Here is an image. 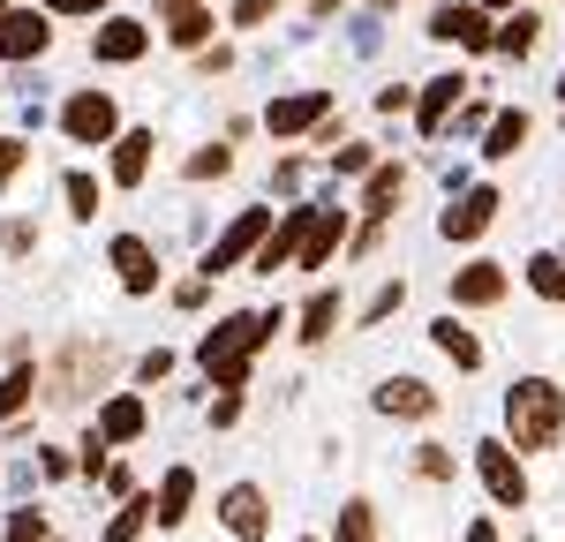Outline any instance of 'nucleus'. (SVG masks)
<instances>
[{"label": "nucleus", "instance_id": "f257e3e1", "mask_svg": "<svg viewBox=\"0 0 565 542\" xmlns=\"http://www.w3.org/2000/svg\"><path fill=\"white\" fill-rule=\"evenodd\" d=\"M505 422H513V445L521 452H551L558 430H565V392L543 384V377H527V384H513V400H505Z\"/></svg>", "mask_w": 565, "mask_h": 542}, {"label": "nucleus", "instance_id": "f03ea898", "mask_svg": "<svg viewBox=\"0 0 565 542\" xmlns=\"http://www.w3.org/2000/svg\"><path fill=\"white\" fill-rule=\"evenodd\" d=\"M68 136H76V143H106V136H121V106H114L106 90H76V98H68Z\"/></svg>", "mask_w": 565, "mask_h": 542}, {"label": "nucleus", "instance_id": "7ed1b4c3", "mask_svg": "<svg viewBox=\"0 0 565 542\" xmlns=\"http://www.w3.org/2000/svg\"><path fill=\"white\" fill-rule=\"evenodd\" d=\"M45 39H53V31H45V8H8V15H0V53H8V61L45 53Z\"/></svg>", "mask_w": 565, "mask_h": 542}, {"label": "nucleus", "instance_id": "20e7f679", "mask_svg": "<svg viewBox=\"0 0 565 542\" xmlns=\"http://www.w3.org/2000/svg\"><path fill=\"white\" fill-rule=\"evenodd\" d=\"M430 39L482 53V45H490V23H482V8H460V0H452V8H437V15H430Z\"/></svg>", "mask_w": 565, "mask_h": 542}, {"label": "nucleus", "instance_id": "39448f33", "mask_svg": "<svg viewBox=\"0 0 565 542\" xmlns=\"http://www.w3.org/2000/svg\"><path fill=\"white\" fill-rule=\"evenodd\" d=\"M257 241H264V212H242V219L218 234V249L204 257V271H234L242 257H249V249H257Z\"/></svg>", "mask_w": 565, "mask_h": 542}, {"label": "nucleus", "instance_id": "423d86ee", "mask_svg": "<svg viewBox=\"0 0 565 542\" xmlns=\"http://www.w3.org/2000/svg\"><path fill=\"white\" fill-rule=\"evenodd\" d=\"M482 483H490L498 505H521L527 497V475H521V459H513L505 445H482Z\"/></svg>", "mask_w": 565, "mask_h": 542}, {"label": "nucleus", "instance_id": "0eeeda50", "mask_svg": "<svg viewBox=\"0 0 565 542\" xmlns=\"http://www.w3.org/2000/svg\"><path fill=\"white\" fill-rule=\"evenodd\" d=\"M490 219H498V188H468V196L445 212V234H452V241H476Z\"/></svg>", "mask_w": 565, "mask_h": 542}, {"label": "nucleus", "instance_id": "6e6552de", "mask_svg": "<svg viewBox=\"0 0 565 542\" xmlns=\"http://www.w3.org/2000/svg\"><path fill=\"white\" fill-rule=\"evenodd\" d=\"M114 271H121V286H129V294H151V286H159V257H151L136 234L114 241Z\"/></svg>", "mask_w": 565, "mask_h": 542}, {"label": "nucleus", "instance_id": "1a4fd4ad", "mask_svg": "<svg viewBox=\"0 0 565 542\" xmlns=\"http://www.w3.org/2000/svg\"><path fill=\"white\" fill-rule=\"evenodd\" d=\"M309 212H317V204H302V212H287V219H279V234H264V241H257V271H279L287 257H295V249H302Z\"/></svg>", "mask_w": 565, "mask_h": 542}, {"label": "nucleus", "instance_id": "9d476101", "mask_svg": "<svg viewBox=\"0 0 565 542\" xmlns=\"http://www.w3.org/2000/svg\"><path fill=\"white\" fill-rule=\"evenodd\" d=\"M324 106H332L324 90H295V98H279L264 121H271V136H295V129H317V121H324Z\"/></svg>", "mask_w": 565, "mask_h": 542}, {"label": "nucleus", "instance_id": "9b49d317", "mask_svg": "<svg viewBox=\"0 0 565 542\" xmlns=\"http://www.w3.org/2000/svg\"><path fill=\"white\" fill-rule=\"evenodd\" d=\"M143 23H129V15H114V23H106V31H98V39H90V53H98V61H136V53H143Z\"/></svg>", "mask_w": 565, "mask_h": 542}, {"label": "nucleus", "instance_id": "f8f14e48", "mask_svg": "<svg viewBox=\"0 0 565 542\" xmlns=\"http://www.w3.org/2000/svg\"><path fill=\"white\" fill-rule=\"evenodd\" d=\"M226 528H234L242 542H264V490H249V483L226 490Z\"/></svg>", "mask_w": 565, "mask_h": 542}, {"label": "nucleus", "instance_id": "ddd939ff", "mask_svg": "<svg viewBox=\"0 0 565 542\" xmlns=\"http://www.w3.org/2000/svg\"><path fill=\"white\" fill-rule=\"evenodd\" d=\"M129 437H143V400H106V414H98V445H129Z\"/></svg>", "mask_w": 565, "mask_h": 542}, {"label": "nucleus", "instance_id": "4468645a", "mask_svg": "<svg viewBox=\"0 0 565 542\" xmlns=\"http://www.w3.org/2000/svg\"><path fill=\"white\" fill-rule=\"evenodd\" d=\"M377 406H385V414H430V406H437V392L423 384V377H392L385 392H377Z\"/></svg>", "mask_w": 565, "mask_h": 542}, {"label": "nucleus", "instance_id": "2eb2a0df", "mask_svg": "<svg viewBox=\"0 0 565 542\" xmlns=\"http://www.w3.org/2000/svg\"><path fill=\"white\" fill-rule=\"evenodd\" d=\"M505 294V264H468L452 279V302H498Z\"/></svg>", "mask_w": 565, "mask_h": 542}, {"label": "nucleus", "instance_id": "dca6fc26", "mask_svg": "<svg viewBox=\"0 0 565 542\" xmlns=\"http://www.w3.org/2000/svg\"><path fill=\"white\" fill-rule=\"evenodd\" d=\"M340 226H348V219H340V212H324V204L309 212V234H302V264H309V271H317L324 257H332V241H340Z\"/></svg>", "mask_w": 565, "mask_h": 542}, {"label": "nucleus", "instance_id": "f3484780", "mask_svg": "<svg viewBox=\"0 0 565 542\" xmlns=\"http://www.w3.org/2000/svg\"><path fill=\"white\" fill-rule=\"evenodd\" d=\"M143 166H151V136L129 129L121 143H114V181H121V188H136V181H143Z\"/></svg>", "mask_w": 565, "mask_h": 542}, {"label": "nucleus", "instance_id": "a211bd4d", "mask_svg": "<svg viewBox=\"0 0 565 542\" xmlns=\"http://www.w3.org/2000/svg\"><path fill=\"white\" fill-rule=\"evenodd\" d=\"M460 90H468V84H460V76H437V84H423V129H445V113H452V106H460Z\"/></svg>", "mask_w": 565, "mask_h": 542}, {"label": "nucleus", "instance_id": "6ab92c4d", "mask_svg": "<svg viewBox=\"0 0 565 542\" xmlns=\"http://www.w3.org/2000/svg\"><path fill=\"white\" fill-rule=\"evenodd\" d=\"M521 143H527V113H498L490 136H482V159H513Z\"/></svg>", "mask_w": 565, "mask_h": 542}, {"label": "nucleus", "instance_id": "aec40b11", "mask_svg": "<svg viewBox=\"0 0 565 542\" xmlns=\"http://www.w3.org/2000/svg\"><path fill=\"white\" fill-rule=\"evenodd\" d=\"M189 490H196V475L174 467V475H167V490H159V505H151V520H159V528H174L181 512H189Z\"/></svg>", "mask_w": 565, "mask_h": 542}, {"label": "nucleus", "instance_id": "412c9836", "mask_svg": "<svg viewBox=\"0 0 565 542\" xmlns=\"http://www.w3.org/2000/svg\"><path fill=\"white\" fill-rule=\"evenodd\" d=\"M399 188H407V174H399V166H377V174H370V196H362V212L385 219L392 204H399Z\"/></svg>", "mask_w": 565, "mask_h": 542}, {"label": "nucleus", "instance_id": "4be33fe9", "mask_svg": "<svg viewBox=\"0 0 565 542\" xmlns=\"http://www.w3.org/2000/svg\"><path fill=\"white\" fill-rule=\"evenodd\" d=\"M167 31H174V45H204L212 15H204V8H189V0H174V8H167Z\"/></svg>", "mask_w": 565, "mask_h": 542}, {"label": "nucleus", "instance_id": "5701e85b", "mask_svg": "<svg viewBox=\"0 0 565 542\" xmlns=\"http://www.w3.org/2000/svg\"><path fill=\"white\" fill-rule=\"evenodd\" d=\"M437 347H445V355L460 361V369H476V361H482L476 332H460V316H445V324H437Z\"/></svg>", "mask_w": 565, "mask_h": 542}, {"label": "nucleus", "instance_id": "b1692460", "mask_svg": "<svg viewBox=\"0 0 565 542\" xmlns=\"http://www.w3.org/2000/svg\"><path fill=\"white\" fill-rule=\"evenodd\" d=\"M332 324H340V294H317L302 310V339L317 347V339H332Z\"/></svg>", "mask_w": 565, "mask_h": 542}, {"label": "nucleus", "instance_id": "393cba45", "mask_svg": "<svg viewBox=\"0 0 565 542\" xmlns=\"http://www.w3.org/2000/svg\"><path fill=\"white\" fill-rule=\"evenodd\" d=\"M527 279H535V294H543V302H565V264H558V257H535Z\"/></svg>", "mask_w": 565, "mask_h": 542}, {"label": "nucleus", "instance_id": "a878e982", "mask_svg": "<svg viewBox=\"0 0 565 542\" xmlns=\"http://www.w3.org/2000/svg\"><path fill=\"white\" fill-rule=\"evenodd\" d=\"M340 542H377V520H370V505H348V512H340Z\"/></svg>", "mask_w": 565, "mask_h": 542}, {"label": "nucleus", "instance_id": "bb28decb", "mask_svg": "<svg viewBox=\"0 0 565 542\" xmlns=\"http://www.w3.org/2000/svg\"><path fill=\"white\" fill-rule=\"evenodd\" d=\"M23 400H31V369L15 361V369H8V384H0V422H8V414H15Z\"/></svg>", "mask_w": 565, "mask_h": 542}, {"label": "nucleus", "instance_id": "cd10ccee", "mask_svg": "<svg viewBox=\"0 0 565 542\" xmlns=\"http://www.w3.org/2000/svg\"><path fill=\"white\" fill-rule=\"evenodd\" d=\"M535 31H543L535 15H513V23L498 31V45H505V53H527V45H535Z\"/></svg>", "mask_w": 565, "mask_h": 542}, {"label": "nucleus", "instance_id": "c85d7f7f", "mask_svg": "<svg viewBox=\"0 0 565 542\" xmlns=\"http://www.w3.org/2000/svg\"><path fill=\"white\" fill-rule=\"evenodd\" d=\"M68 204H76V219H90V212H98V181H90V174H68Z\"/></svg>", "mask_w": 565, "mask_h": 542}, {"label": "nucleus", "instance_id": "c756f323", "mask_svg": "<svg viewBox=\"0 0 565 542\" xmlns=\"http://www.w3.org/2000/svg\"><path fill=\"white\" fill-rule=\"evenodd\" d=\"M8 542H45V520H39V512H31V505H23V512L8 520Z\"/></svg>", "mask_w": 565, "mask_h": 542}, {"label": "nucleus", "instance_id": "7c9ffc66", "mask_svg": "<svg viewBox=\"0 0 565 542\" xmlns=\"http://www.w3.org/2000/svg\"><path fill=\"white\" fill-rule=\"evenodd\" d=\"M143 520H151V505H129V512L106 528V542H136V528H143Z\"/></svg>", "mask_w": 565, "mask_h": 542}, {"label": "nucleus", "instance_id": "2f4dec72", "mask_svg": "<svg viewBox=\"0 0 565 542\" xmlns=\"http://www.w3.org/2000/svg\"><path fill=\"white\" fill-rule=\"evenodd\" d=\"M15 166H23V143H15V136H0V188L15 181Z\"/></svg>", "mask_w": 565, "mask_h": 542}, {"label": "nucleus", "instance_id": "473e14b6", "mask_svg": "<svg viewBox=\"0 0 565 542\" xmlns=\"http://www.w3.org/2000/svg\"><path fill=\"white\" fill-rule=\"evenodd\" d=\"M189 174H196V181H212V174H226V151H196V159H189Z\"/></svg>", "mask_w": 565, "mask_h": 542}, {"label": "nucleus", "instance_id": "72a5a7b5", "mask_svg": "<svg viewBox=\"0 0 565 542\" xmlns=\"http://www.w3.org/2000/svg\"><path fill=\"white\" fill-rule=\"evenodd\" d=\"M392 310H399V286H377V302H370V310H362V316H370V324H385Z\"/></svg>", "mask_w": 565, "mask_h": 542}, {"label": "nucleus", "instance_id": "f704fd0d", "mask_svg": "<svg viewBox=\"0 0 565 542\" xmlns=\"http://www.w3.org/2000/svg\"><path fill=\"white\" fill-rule=\"evenodd\" d=\"M271 8H279V0H234V23H264Z\"/></svg>", "mask_w": 565, "mask_h": 542}, {"label": "nucleus", "instance_id": "c9c22d12", "mask_svg": "<svg viewBox=\"0 0 565 542\" xmlns=\"http://www.w3.org/2000/svg\"><path fill=\"white\" fill-rule=\"evenodd\" d=\"M332 166H340V174H362V166H370V151H362V143H348V151H332Z\"/></svg>", "mask_w": 565, "mask_h": 542}, {"label": "nucleus", "instance_id": "e433bc0d", "mask_svg": "<svg viewBox=\"0 0 565 542\" xmlns=\"http://www.w3.org/2000/svg\"><path fill=\"white\" fill-rule=\"evenodd\" d=\"M90 8H106V0H45V15H90Z\"/></svg>", "mask_w": 565, "mask_h": 542}, {"label": "nucleus", "instance_id": "4c0bfd02", "mask_svg": "<svg viewBox=\"0 0 565 542\" xmlns=\"http://www.w3.org/2000/svg\"><path fill=\"white\" fill-rule=\"evenodd\" d=\"M468 542H498V535H490V528H482V520H476V528H468Z\"/></svg>", "mask_w": 565, "mask_h": 542}, {"label": "nucleus", "instance_id": "58836bf2", "mask_svg": "<svg viewBox=\"0 0 565 542\" xmlns=\"http://www.w3.org/2000/svg\"><path fill=\"white\" fill-rule=\"evenodd\" d=\"M482 8H505V0H482Z\"/></svg>", "mask_w": 565, "mask_h": 542}, {"label": "nucleus", "instance_id": "ea45409f", "mask_svg": "<svg viewBox=\"0 0 565 542\" xmlns=\"http://www.w3.org/2000/svg\"><path fill=\"white\" fill-rule=\"evenodd\" d=\"M0 15H8V8H0Z\"/></svg>", "mask_w": 565, "mask_h": 542}]
</instances>
